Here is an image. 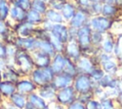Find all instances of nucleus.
<instances>
[{
    "instance_id": "a19ab883",
    "label": "nucleus",
    "mask_w": 122,
    "mask_h": 109,
    "mask_svg": "<svg viewBox=\"0 0 122 109\" xmlns=\"http://www.w3.org/2000/svg\"><path fill=\"white\" fill-rule=\"evenodd\" d=\"M94 98L93 97V94L92 93H88V94H80L77 96V100H79L80 102L82 103H86L87 101H89L91 98Z\"/></svg>"
},
{
    "instance_id": "f257e3e1",
    "label": "nucleus",
    "mask_w": 122,
    "mask_h": 109,
    "mask_svg": "<svg viewBox=\"0 0 122 109\" xmlns=\"http://www.w3.org/2000/svg\"><path fill=\"white\" fill-rule=\"evenodd\" d=\"M13 64L22 77L29 76L35 68L30 53L19 49L17 50V53L13 58Z\"/></svg>"
},
{
    "instance_id": "a18cd8bd",
    "label": "nucleus",
    "mask_w": 122,
    "mask_h": 109,
    "mask_svg": "<svg viewBox=\"0 0 122 109\" xmlns=\"http://www.w3.org/2000/svg\"><path fill=\"white\" fill-rule=\"evenodd\" d=\"M115 101L118 105V108H122V88L119 90L117 97L115 98Z\"/></svg>"
},
{
    "instance_id": "4468645a",
    "label": "nucleus",
    "mask_w": 122,
    "mask_h": 109,
    "mask_svg": "<svg viewBox=\"0 0 122 109\" xmlns=\"http://www.w3.org/2000/svg\"><path fill=\"white\" fill-rule=\"evenodd\" d=\"M73 76H71V75H68L64 72L60 73V74H56L54 76V78L51 82L52 86L56 89V90H60L63 88H66L68 86H71L72 82H73Z\"/></svg>"
},
{
    "instance_id": "0eeeda50",
    "label": "nucleus",
    "mask_w": 122,
    "mask_h": 109,
    "mask_svg": "<svg viewBox=\"0 0 122 109\" xmlns=\"http://www.w3.org/2000/svg\"><path fill=\"white\" fill-rule=\"evenodd\" d=\"M63 54L74 62L79 59V57L82 55V52L76 38H69L68 42L65 44Z\"/></svg>"
},
{
    "instance_id": "4be33fe9",
    "label": "nucleus",
    "mask_w": 122,
    "mask_h": 109,
    "mask_svg": "<svg viewBox=\"0 0 122 109\" xmlns=\"http://www.w3.org/2000/svg\"><path fill=\"white\" fill-rule=\"evenodd\" d=\"M8 100L15 108H17V109H25L27 101H28V98H27V96H25L23 94L15 92L12 96H10V98Z\"/></svg>"
},
{
    "instance_id": "13d9d810",
    "label": "nucleus",
    "mask_w": 122,
    "mask_h": 109,
    "mask_svg": "<svg viewBox=\"0 0 122 109\" xmlns=\"http://www.w3.org/2000/svg\"><path fill=\"white\" fill-rule=\"evenodd\" d=\"M1 38H2V36H1V35H0V40H1Z\"/></svg>"
},
{
    "instance_id": "9b49d317",
    "label": "nucleus",
    "mask_w": 122,
    "mask_h": 109,
    "mask_svg": "<svg viewBox=\"0 0 122 109\" xmlns=\"http://www.w3.org/2000/svg\"><path fill=\"white\" fill-rule=\"evenodd\" d=\"M100 87L103 89H112V90H120L122 88V84L120 81V78L116 76L105 74L104 76L101 78V80L97 83Z\"/></svg>"
},
{
    "instance_id": "f3484780",
    "label": "nucleus",
    "mask_w": 122,
    "mask_h": 109,
    "mask_svg": "<svg viewBox=\"0 0 122 109\" xmlns=\"http://www.w3.org/2000/svg\"><path fill=\"white\" fill-rule=\"evenodd\" d=\"M36 92L47 102H51V101H54V99H55L57 90L52 86L51 83H50V84H46L44 86L38 87Z\"/></svg>"
},
{
    "instance_id": "5fc2aeb1",
    "label": "nucleus",
    "mask_w": 122,
    "mask_h": 109,
    "mask_svg": "<svg viewBox=\"0 0 122 109\" xmlns=\"http://www.w3.org/2000/svg\"><path fill=\"white\" fill-rule=\"evenodd\" d=\"M43 1H44V2H46V3H47V4H48V3H49V2H50V1H51V0H43Z\"/></svg>"
},
{
    "instance_id": "20e7f679",
    "label": "nucleus",
    "mask_w": 122,
    "mask_h": 109,
    "mask_svg": "<svg viewBox=\"0 0 122 109\" xmlns=\"http://www.w3.org/2000/svg\"><path fill=\"white\" fill-rule=\"evenodd\" d=\"M95 85L96 83H94L91 78L90 75L87 74H78L74 76L72 82V87L78 95L92 93Z\"/></svg>"
},
{
    "instance_id": "09e8293b",
    "label": "nucleus",
    "mask_w": 122,
    "mask_h": 109,
    "mask_svg": "<svg viewBox=\"0 0 122 109\" xmlns=\"http://www.w3.org/2000/svg\"><path fill=\"white\" fill-rule=\"evenodd\" d=\"M4 100H5V98H3V96H2V95H1V93H0V105L3 103V101H4Z\"/></svg>"
},
{
    "instance_id": "5701e85b",
    "label": "nucleus",
    "mask_w": 122,
    "mask_h": 109,
    "mask_svg": "<svg viewBox=\"0 0 122 109\" xmlns=\"http://www.w3.org/2000/svg\"><path fill=\"white\" fill-rule=\"evenodd\" d=\"M10 20H12V22L14 24L17 23H21L26 21V16H27V11H23L22 9L16 7V6H12L10 9V14H9Z\"/></svg>"
},
{
    "instance_id": "603ef678",
    "label": "nucleus",
    "mask_w": 122,
    "mask_h": 109,
    "mask_svg": "<svg viewBox=\"0 0 122 109\" xmlns=\"http://www.w3.org/2000/svg\"><path fill=\"white\" fill-rule=\"evenodd\" d=\"M0 81H2V70H0Z\"/></svg>"
},
{
    "instance_id": "c9c22d12",
    "label": "nucleus",
    "mask_w": 122,
    "mask_h": 109,
    "mask_svg": "<svg viewBox=\"0 0 122 109\" xmlns=\"http://www.w3.org/2000/svg\"><path fill=\"white\" fill-rule=\"evenodd\" d=\"M102 7H103V3H101V2L92 3L90 8H89V12H90L91 16L100 15L102 12Z\"/></svg>"
},
{
    "instance_id": "39448f33",
    "label": "nucleus",
    "mask_w": 122,
    "mask_h": 109,
    "mask_svg": "<svg viewBox=\"0 0 122 109\" xmlns=\"http://www.w3.org/2000/svg\"><path fill=\"white\" fill-rule=\"evenodd\" d=\"M77 96L78 94L76 93V91L71 85V86H68L66 88L57 90L54 101L64 107H67L77 99Z\"/></svg>"
},
{
    "instance_id": "2f4dec72",
    "label": "nucleus",
    "mask_w": 122,
    "mask_h": 109,
    "mask_svg": "<svg viewBox=\"0 0 122 109\" xmlns=\"http://www.w3.org/2000/svg\"><path fill=\"white\" fill-rule=\"evenodd\" d=\"M31 9L44 15L49 9V6L43 0H31Z\"/></svg>"
},
{
    "instance_id": "79ce46f5",
    "label": "nucleus",
    "mask_w": 122,
    "mask_h": 109,
    "mask_svg": "<svg viewBox=\"0 0 122 109\" xmlns=\"http://www.w3.org/2000/svg\"><path fill=\"white\" fill-rule=\"evenodd\" d=\"M66 109H85V104L76 99L75 101L71 103L69 106H67Z\"/></svg>"
},
{
    "instance_id": "7c9ffc66",
    "label": "nucleus",
    "mask_w": 122,
    "mask_h": 109,
    "mask_svg": "<svg viewBox=\"0 0 122 109\" xmlns=\"http://www.w3.org/2000/svg\"><path fill=\"white\" fill-rule=\"evenodd\" d=\"M101 109H118V105L115 101V98H104L99 99Z\"/></svg>"
},
{
    "instance_id": "4d7b16f0",
    "label": "nucleus",
    "mask_w": 122,
    "mask_h": 109,
    "mask_svg": "<svg viewBox=\"0 0 122 109\" xmlns=\"http://www.w3.org/2000/svg\"><path fill=\"white\" fill-rule=\"evenodd\" d=\"M67 1H71V2H74L75 0H67Z\"/></svg>"
},
{
    "instance_id": "2eb2a0df",
    "label": "nucleus",
    "mask_w": 122,
    "mask_h": 109,
    "mask_svg": "<svg viewBox=\"0 0 122 109\" xmlns=\"http://www.w3.org/2000/svg\"><path fill=\"white\" fill-rule=\"evenodd\" d=\"M36 26L30 24L28 21H24L21 23L14 24V32L16 34L20 37H29V36H33V33L35 30Z\"/></svg>"
},
{
    "instance_id": "f03ea898",
    "label": "nucleus",
    "mask_w": 122,
    "mask_h": 109,
    "mask_svg": "<svg viewBox=\"0 0 122 109\" xmlns=\"http://www.w3.org/2000/svg\"><path fill=\"white\" fill-rule=\"evenodd\" d=\"M54 76L55 74L50 66L46 68H34L29 76L37 87H41L46 84L51 83Z\"/></svg>"
},
{
    "instance_id": "052dcab7",
    "label": "nucleus",
    "mask_w": 122,
    "mask_h": 109,
    "mask_svg": "<svg viewBox=\"0 0 122 109\" xmlns=\"http://www.w3.org/2000/svg\"><path fill=\"white\" fill-rule=\"evenodd\" d=\"M118 109H122V108H118Z\"/></svg>"
},
{
    "instance_id": "6ab92c4d",
    "label": "nucleus",
    "mask_w": 122,
    "mask_h": 109,
    "mask_svg": "<svg viewBox=\"0 0 122 109\" xmlns=\"http://www.w3.org/2000/svg\"><path fill=\"white\" fill-rule=\"evenodd\" d=\"M22 76L16 70V68L12 65H8L6 69L2 71V80L4 81H10L16 83Z\"/></svg>"
},
{
    "instance_id": "bf43d9fd",
    "label": "nucleus",
    "mask_w": 122,
    "mask_h": 109,
    "mask_svg": "<svg viewBox=\"0 0 122 109\" xmlns=\"http://www.w3.org/2000/svg\"><path fill=\"white\" fill-rule=\"evenodd\" d=\"M121 17H122V11H121Z\"/></svg>"
},
{
    "instance_id": "8fccbe9b",
    "label": "nucleus",
    "mask_w": 122,
    "mask_h": 109,
    "mask_svg": "<svg viewBox=\"0 0 122 109\" xmlns=\"http://www.w3.org/2000/svg\"><path fill=\"white\" fill-rule=\"evenodd\" d=\"M0 109H7V107H6L5 105H3V104H1V105H0Z\"/></svg>"
},
{
    "instance_id": "864d4df0",
    "label": "nucleus",
    "mask_w": 122,
    "mask_h": 109,
    "mask_svg": "<svg viewBox=\"0 0 122 109\" xmlns=\"http://www.w3.org/2000/svg\"><path fill=\"white\" fill-rule=\"evenodd\" d=\"M118 62H119V65H120V66L122 67V58H121V59H120V60H119Z\"/></svg>"
},
{
    "instance_id": "c756f323",
    "label": "nucleus",
    "mask_w": 122,
    "mask_h": 109,
    "mask_svg": "<svg viewBox=\"0 0 122 109\" xmlns=\"http://www.w3.org/2000/svg\"><path fill=\"white\" fill-rule=\"evenodd\" d=\"M63 72L66 73V74H68V75H71L73 77L79 74L78 73V70H77V67H76V63L74 61H72L71 59H70L69 57H67L66 65H65V68H64V71Z\"/></svg>"
},
{
    "instance_id": "dca6fc26",
    "label": "nucleus",
    "mask_w": 122,
    "mask_h": 109,
    "mask_svg": "<svg viewBox=\"0 0 122 109\" xmlns=\"http://www.w3.org/2000/svg\"><path fill=\"white\" fill-rule=\"evenodd\" d=\"M115 43V34L112 32H108L104 34V39L100 45V51L106 54H112L114 50Z\"/></svg>"
},
{
    "instance_id": "37998d69",
    "label": "nucleus",
    "mask_w": 122,
    "mask_h": 109,
    "mask_svg": "<svg viewBox=\"0 0 122 109\" xmlns=\"http://www.w3.org/2000/svg\"><path fill=\"white\" fill-rule=\"evenodd\" d=\"M10 32V29L8 27V24L6 21H1L0 20V35L3 36L5 35L7 33Z\"/></svg>"
},
{
    "instance_id": "a878e982",
    "label": "nucleus",
    "mask_w": 122,
    "mask_h": 109,
    "mask_svg": "<svg viewBox=\"0 0 122 109\" xmlns=\"http://www.w3.org/2000/svg\"><path fill=\"white\" fill-rule=\"evenodd\" d=\"M36 50L41 51L43 53L48 54L51 57L56 54L53 46L50 42L49 39H37L36 41Z\"/></svg>"
},
{
    "instance_id": "423d86ee",
    "label": "nucleus",
    "mask_w": 122,
    "mask_h": 109,
    "mask_svg": "<svg viewBox=\"0 0 122 109\" xmlns=\"http://www.w3.org/2000/svg\"><path fill=\"white\" fill-rule=\"evenodd\" d=\"M75 63L78 73L87 74V75H90L96 66H99L94 56H91L87 54H82Z\"/></svg>"
},
{
    "instance_id": "7ed1b4c3",
    "label": "nucleus",
    "mask_w": 122,
    "mask_h": 109,
    "mask_svg": "<svg viewBox=\"0 0 122 109\" xmlns=\"http://www.w3.org/2000/svg\"><path fill=\"white\" fill-rule=\"evenodd\" d=\"M114 21H115V19H111V18L105 17L102 14H100V15L91 16L88 24L92 31L105 34L106 33H108L112 30V28L114 24Z\"/></svg>"
},
{
    "instance_id": "b1692460",
    "label": "nucleus",
    "mask_w": 122,
    "mask_h": 109,
    "mask_svg": "<svg viewBox=\"0 0 122 109\" xmlns=\"http://www.w3.org/2000/svg\"><path fill=\"white\" fill-rule=\"evenodd\" d=\"M45 20L52 23V24H62V23H66L61 12L58 11H55L53 9L49 8L47 10V11L44 14Z\"/></svg>"
},
{
    "instance_id": "c85d7f7f",
    "label": "nucleus",
    "mask_w": 122,
    "mask_h": 109,
    "mask_svg": "<svg viewBox=\"0 0 122 109\" xmlns=\"http://www.w3.org/2000/svg\"><path fill=\"white\" fill-rule=\"evenodd\" d=\"M112 54L117 61H119L122 58V33L115 35L114 50Z\"/></svg>"
},
{
    "instance_id": "393cba45",
    "label": "nucleus",
    "mask_w": 122,
    "mask_h": 109,
    "mask_svg": "<svg viewBox=\"0 0 122 109\" xmlns=\"http://www.w3.org/2000/svg\"><path fill=\"white\" fill-rule=\"evenodd\" d=\"M16 92V85L10 81H0V93L5 99H9Z\"/></svg>"
},
{
    "instance_id": "49530a36",
    "label": "nucleus",
    "mask_w": 122,
    "mask_h": 109,
    "mask_svg": "<svg viewBox=\"0 0 122 109\" xmlns=\"http://www.w3.org/2000/svg\"><path fill=\"white\" fill-rule=\"evenodd\" d=\"M3 105H5L6 107H7V109H17V108H15V107H13L10 102H9V100L8 99H5L4 101H3V103H2Z\"/></svg>"
},
{
    "instance_id": "1a4fd4ad",
    "label": "nucleus",
    "mask_w": 122,
    "mask_h": 109,
    "mask_svg": "<svg viewBox=\"0 0 122 109\" xmlns=\"http://www.w3.org/2000/svg\"><path fill=\"white\" fill-rule=\"evenodd\" d=\"M16 92L23 94L25 96H29L31 93H34L37 91L38 87L33 83V81L30 78V76H24L21 77L16 83Z\"/></svg>"
},
{
    "instance_id": "6e6552de",
    "label": "nucleus",
    "mask_w": 122,
    "mask_h": 109,
    "mask_svg": "<svg viewBox=\"0 0 122 109\" xmlns=\"http://www.w3.org/2000/svg\"><path fill=\"white\" fill-rule=\"evenodd\" d=\"M90 17H91V14H90L89 11L83 10V9H77V11H76L75 14L73 15V17L67 24H68V26L70 28H73V29H77L78 30L79 28H81L84 25L88 24Z\"/></svg>"
},
{
    "instance_id": "a211bd4d",
    "label": "nucleus",
    "mask_w": 122,
    "mask_h": 109,
    "mask_svg": "<svg viewBox=\"0 0 122 109\" xmlns=\"http://www.w3.org/2000/svg\"><path fill=\"white\" fill-rule=\"evenodd\" d=\"M66 60H67V56L63 53H56L52 56L51 67L55 75L60 74L64 71V68L66 65Z\"/></svg>"
},
{
    "instance_id": "6e6d98bb",
    "label": "nucleus",
    "mask_w": 122,
    "mask_h": 109,
    "mask_svg": "<svg viewBox=\"0 0 122 109\" xmlns=\"http://www.w3.org/2000/svg\"><path fill=\"white\" fill-rule=\"evenodd\" d=\"M119 78H120V81H121V84H122V76H120Z\"/></svg>"
},
{
    "instance_id": "9d476101",
    "label": "nucleus",
    "mask_w": 122,
    "mask_h": 109,
    "mask_svg": "<svg viewBox=\"0 0 122 109\" xmlns=\"http://www.w3.org/2000/svg\"><path fill=\"white\" fill-rule=\"evenodd\" d=\"M36 41H37V39L34 36H29V37L17 36L13 45L19 50L32 53L36 50Z\"/></svg>"
},
{
    "instance_id": "58836bf2",
    "label": "nucleus",
    "mask_w": 122,
    "mask_h": 109,
    "mask_svg": "<svg viewBox=\"0 0 122 109\" xmlns=\"http://www.w3.org/2000/svg\"><path fill=\"white\" fill-rule=\"evenodd\" d=\"M66 1H62V0H51L49 3H48V6L49 8L51 9H53L55 11H60L61 9L63 8V5Z\"/></svg>"
},
{
    "instance_id": "ea45409f",
    "label": "nucleus",
    "mask_w": 122,
    "mask_h": 109,
    "mask_svg": "<svg viewBox=\"0 0 122 109\" xmlns=\"http://www.w3.org/2000/svg\"><path fill=\"white\" fill-rule=\"evenodd\" d=\"M77 9H83V10H87L89 11V8L92 4L91 0H75L74 1Z\"/></svg>"
},
{
    "instance_id": "4c0bfd02",
    "label": "nucleus",
    "mask_w": 122,
    "mask_h": 109,
    "mask_svg": "<svg viewBox=\"0 0 122 109\" xmlns=\"http://www.w3.org/2000/svg\"><path fill=\"white\" fill-rule=\"evenodd\" d=\"M85 109H101L99 99L92 98L85 103Z\"/></svg>"
},
{
    "instance_id": "412c9836",
    "label": "nucleus",
    "mask_w": 122,
    "mask_h": 109,
    "mask_svg": "<svg viewBox=\"0 0 122 109\" xmlns=\"http://www.w3.org/2000/svg\"><path fill=\"white\" fill-rule=\"evenodd\" d=\"M77 11V7L75 5L74 2H71V1H66L63 5V8L61 9L60 12L65 20L66 23H69L71 21V19L73 17V15L75 14Z\"/></svg>"
},
{
    "instance_id": "3c124183",
    "label": "nucleus",
    "mask_w": 122,
    "mask_h": 109,
    "mask_svg": "<svg viewBox=\"0 0 122 109\" xmlns=\"http://www.w3.org/2000/svg\"><path fill=\"white\" fill-rule=\"evenodd\" d=\"M92 3H95V2H101V0H91Z\"/></svg>"
},
{
    "instance_id": "cd10ccee",
    "label": "nucleus",
    "mask_w": 122,
    "mask_h": 109,
    "mask_svg": "<svg viewBox=\"0 0 122 109\" xmlns=\"http://www.w3.org/2000/svg\"><path fill=\"white\" fill-rule=\"evenodd\" d=\"M100 67L102 68V70L104 71L105 74L116 76L120 65H119V62L115 58H112V59H111L107 62H104V63L100 64Z\"/></svg>"
},
{
    "instance_id": "f704fd0d",
    "label": "nucleus",
    "mask_w": 122,
    "mask_h": 109,
    "mask_svg": "<svg viewBox=\"0 0 122 109\" xmlns=\"http://www.w3.org/2000/svg\"><path fill=\"white\" fill-rule=\"evenodd\" d=\"M10 8L5 1L3 0L0 1V20L1 21H6L8 19V16L10 14Z\"/></svg>"
},
{
    "instance_id": "e433bc0d",
    "label": "nucleus",
    "mask_w": 122,
    "mask_h": 109,
    "mask_svg": "<svg viewBox=\"0 0 122 109\" xmlns=\"http://www.w3.org/2000/svg\"><path fill=\"white\" fill-rule=\"evenodd\" d=\"M13 6H16L25 11H28L31 9V0H15Z\"/></svg>"
},
{
    "instance_id": "473e14b6",
    "label": "nucleus",
    "mask_w": 122,
    "mask_h": 109,
    "mask_svg": "<svg viewBox=\"0 0 122 109\" xmlns=\"http://www.w3.org/2000/svg\"><path fill=\"white\" fill-rule=\"evenodd\" d=\"M91 39H92V47L97 48V49H100V45H101V43H102V41L104 39V34L101 33L92 31V32Z\"/></svg>"
},
{
    "instance_id": "de8ad7c7",
    "label": "nucleus",
    "mask_w": 122,
    "mask_h": 109,
    "mask_svg": "<svg viewBox=\"0 0 122 109\" xmlns=\"http://www.w3.org/2000/svg\"><path fill=\"white\" fill-rule=\"evenodd\" d=\"M101 3H109V4H114V0H101Z\"/></svg>"
},
{
    "instance_id": "ddd939ff",
    "label": "nucleus",
    "mask_w": 122,
    "mask_h": 109,
    "mask_svg": "<svg viewBox=\"0 0 122 109\" xmlns=\"http://www.w3.org/2000/svg\"><path fill=\"white\" fill-rule=\"evenodd\" d=\"M35 68H46V67H50L51 63V56L49 55L46 53H43L41 51L35 50L34 52L30 53Z\"/></svg>"
},
{
    "instance_id": "bb28decb",
    "label": "nucleus",
    "mask_w": 122,
    "mask_h": 109,
    "mask_svg": "<svg viewBox=\"0 0 122 109\" xmlns=\"http://www.w3.org/2000/svg\"><path fill=\"white\" fill-rule=\"evenodd\" d=\"M26 21L30 22V24L34 25V26H41L42 23L45 21V17L43 14H41L40 12L30 9V11H27V16H26Z\"/></svg>"
},
{
    "instance_id": "f8f14e48",
    "label": "nucleus",
    "mask_w": 122,
    "mask_h": 109,
    "mask_svg": "<svg viewBox=\"0 0 122 109\" xmlns=\"http://www.w3.org/2000/svg\"><path fill=\"white\" fill-rule=\"evenodd\" d=\"M54 36H56L63 44H66L70 38L69 36V26L67 23L62 24H52L50 31Z\"/></svg>"
},
{
    "instance_id": "c03bdc74",
    "label": "nucleus",
    "mask_w": 122,
    "mask_h": 109,
    "mask_svg": "<svg viewBox=\"0 0 122 109\" xmlns=\"http://www.w3.org/2000/svg\"><path fill=\"white\" fill-rule=\"evenodd\" d=\"M0 58L7 59V44H4L0 40Z\"/></svg>"
},
{
    "instance_id": "72a5a7b5",
    "label": "nucleus",
    "mask_w": 122,
    "mask_h": 109,
    "mask_svg": "<svg viewBox=\"0 0 122 109\" xmlns=\"http://www.w3.org/2000/svg\"><path fill=\"white\" fill-rule=\"evenodd\" d=\"M104 75H105V73H104V71L102 70V68H101L100 66H96V67L92 71V73L90 74V76H91V78L92 79V81L97 84V83L101 80V78L104 76Z\"/></svg>"
},
{
    "instance_id": "aec40b11",
    "label": "nucleus",
    "mask_w": 122,
    "mask_h": 109,
    "mask_svg": "<svg viewBox=\"0 0 122 109\" xmlns=\"http://www.w3.org/2000/svg\"><path fill=\"white\" fill-rule=\"evenodd\" d=\"M101 14L111 19H116V18L121 17V10L118 7H116L114 4L103 3Z\"/></svg>"
}]
</instances>
